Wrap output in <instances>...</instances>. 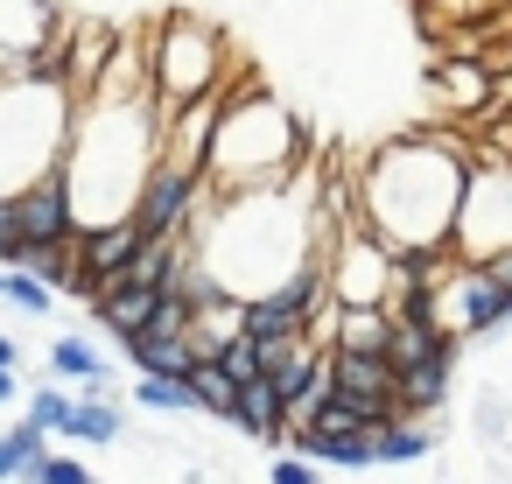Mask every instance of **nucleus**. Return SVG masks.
Wrapping results in <instances>:
<instances>
[{"mask_svg":"<svg viewBox=\"0 0 512 484\" xmlns=\"http://www.w3.org/2000/svg\"><path fill=\"white\" fill-rule=\"evenodd\" d=\"M267 484H323V463L302 456V449H281V456L267 463Z\"/></svg>","mask_w":512,"mask_h":484,"instance_id":"26","label":"nucleus"},{"mask_svg":"<svg viewBox=\"0 0 512 484\" xmlns=\"http://www.w3.org/2000/svg\"><path fill=\"white\" fill-rule=\"evenodd\" d=\"M435 99H442V113H456L463 127L498 99V71L484 64V57H442V71H435Z\"/></svg>","mask_w":512,"mask_h":484,"instance_id":"10","label":"nucleus"},{"mask_svg":"<svg viewBox=\"0 0 512 484\" xmlns=\"http://www.w3.org/2000/svg\"><path fill=\"white\" fill-rule=\"evenodd\" d=\"M449 386H456V344L400 372V414H407V421H421V414H435V407L449 400Z\"/></svg>","mask_w":512,"mask_h":484,"instance_id":"13","label":"nucleus"},{"mask_svg":"<svg viewBox=\"0 0 512 484\" xmlns=\"http://www.w3.org/2000/svg\"><path fill=\"white\" fill-rule=\"evenodd\" d=\"M505 316H512V295H505Z\"/></svg>","mask_w":512,"mask_h":484,"instance_id":"33","label":"nucleus"},{"mask_svg":"<svg viewBox=\"0 0 512 484\" xmlns=\"http://www.w3.org/2000/svg\"><path fill=\"white\" fill-rule=\"evenodd\" d=\"M8 302H15L22 316H50V309H57V281H43V274H29V267H15V274H8Z\"/></svg>","mask_w":512,"mask_h":484,"instance_id":"23","label":"nucleus"},{"mask_svg":"<svg viewBox=\"0 0 512 484\" xmlns=\"http://www.w3.org/2000/svg\"><path fill=\"white\" fill-rule=\"evenodd\" d=\"M218 127H225V92H204V99H190V106H169V127H162V155L204 176Z\"/></svg>","mask_w":512,"mask_h":484,"instance_id":"7","label":"nucleus"},{"mask_svg":"<svg viewBox=\"0 0 512 484\" xmlns=\"http://www.w3.org/2000/svg\"><path fill=\"white\" fill-rule=\"evenodd\" d=\"M120 435H127V414L113 407V393H85L78 414H71V428H64V442H78V449H106Z\"/></svg>","mask_w":512,"mask_h":484,"instance_id":"18","label":"nucleus"},{"mask_svg":"<svg viewBox=\"0 0 512 484\" xmlns=\"http://www.w3.org/2000/svg\"><path fill=\"white\" fill-rule=\"evenodd\" d=\"M309 134L288 106H274L253 78L225 85V127L211 141V162H204V183L211 197H260V190H288L295 162H302Z\"/></svg>","mask_w":512,"mask_h":484,"instance_id":"2","label":"nucleus"},{"mask_svg":"<svg viewBox=\"0 0 512 484\" xmlns=\"http://www.w3.org/2000/svg\"><path fill=\"white\" fill-rule=\"evenodd\" d=\"M8 274H15V267H0V302H8Z\"/></svg>","mask_w":512,"mask_h":484,"instance_id":"32","label":"nucleus"},{"mask_svg":"<svg viewBox=\"0 0 512 484\" xmlns=\"http://www.w3.org/2000/svg\"><path fill=\"white\" fill-rule=\"evenodd\" d=\"M484 267H491V281H498V288H505V295H512V246H505V253H498V260H484Z\"/></svg>","mask_w":512,"mask_h":484,"instance_id":"28","label":"nucleus"},{"mask_svg":"<svg viewBox=\"0 0 512 484\" xmlns=\"http://www.w3.org/2000/svg\"><path fill=\"white\" fill-rule=\"evenodd\" d=\"M155 309H162V288H141V281H106L99 288V302H92V316L127 344V337H141L148 323H155Z\"/></svg>","mask_w":512,"mask_h":484,"instance_id":"11","label":"nucleus"},{"mask_svg":"<svg viewBox=\"0 0 512 484\" xmlns=\"http://www.w3.org/2000/svg\"><path fill=\"white\" fill-rule=\"evenodd\" d=\"M204 204H211V183L197 176V169H183V162H155L148 169V183H141V204H134V218H141V232L148 239H183L197 218H204Z\"/></svg>","mask_w":512,"mask_h":484,"instance_id":"6","label":"nucleus"},{"mask_svg":"<svg viewBox=\"0 0 512 484\" xmlns=\"http://www.w3.org/2000/svg\"><path fill=\"white\" fill-rule=\"evenodd\" d=\"M29 260V232H22V204L0 197V267H22Z\"/></svg>","mask_w":512,"mask_h":484,"instance_id":"24","label":"nucleus"},{"mask_svg":"<svg viewBox=\"0 0 512 484\" xmlns=\"http://www.w3.org/2000/svg\"><path fill=\"white\" fill-rule=\"evenodd\" d=\"M232 428H246V435L274 442V435H288V428H295V407H288V393H281L274 379H253V386L239 393V414H232Z\"/></svg>","mask_w":512,"mask_h":484,"instance_id":"14","label":"nucleus"},{"mask_svg":"<svg viewBox=\"0 0 512 484\" xmlns=\"http://www.w3.org/2000/svg\"><path fill=\"white\" fill-rule=\"evenodd\" d=\"M127 358H134L141 372H162V379H197V365H204L211 351L197 344V330H190V337H155V330H141V337H127Z\"/></svg>","mask_w":512,"mask_h":484,"instance_id":"12","label":"nucleus"},{"mask_svg":"<svg viewBox=\"0 0 512 484\" xmlns=\"http://www.w3.org/2000/svg\"><path fill=\"white\" fill-rule=\"evenodd\" d=\"M393 344V302H344L330 351H386Z\"/></svg>","mask_w":512,"mask_h":484,"instance_id":"16","label":"nucleus"},{"mask_svg":"<svg viewBox=\"0 0 512 484\" xmlns=\"http://www.w3.org/2000/svg\"><path fill=\"white\" fill-rule=\"evenodd\" d=\"M218 365H225V372H232L239 386H253V379H267V344H260L253 330H239V337H232V344L218 351Z\"/></svg>","mask_w":512,"mask_h":484,"instance_id":"22","label":"nucleus"},{"mask_svg":"<svg viewBox=\"0 0 512 484\" xmlns=\"http://www.w3.org/2000/svg\"><path fill=\"white\" fill-rule=\"evenodd\" d=\"M22 484H92V470L78 463V456H64V449H50L36 470H22Z\"/></svg>","mask_w":512,"mask_h":484,"instance_id":"25","label":"nucleus"},{"mask_svg":"<svg viewBox=\"0 0 512 484\" xmlns=\"http://www.w3.org/2000/svg\"><path fill=\"white\" fill-rule=\"evenodd\" d=\"M148 78L162 106H190L204 92H225V36L197 15H169L148 36Z\"/></svg>","mask_w":512,"mask_h":484,"instance_id":"4","label":"nucleus"},{"mask_svg":"<svg viewBox=\"0 0 512 484\" xmlns=\"http://www.w3.org/2000/svg\"><path fill=\"white\" fill-rule=\"evenodd\" d=\"M134 407H141V414H169V421H183V414H204V393H197V379L141 372V379H134Z\"/></svg>","mask_w":512,"mask_h":484,"instance_id":"17","label":"nucleus"},{"mask_svg":"<svg viewBox=\"0 0 512 484\" xmlns=\"http://www.w3.org/2000/svg\"><path fill=\"white\" fill-rule=\"evenodd\" d=\"M85 99L64 78H0V197H22L29 183L71 169Z\"/></svg>","mask_w":512,"mask_h":484,"instance_id":"3","label":"nucleus"},{"mask_svg":"<svg viewBox=\"0 0 512 484\" xmlns=\"http://www.w3.org/2000/svg\"><path fill=\"white\" fill-rule=\"evenodd\" d=\"M8 400H22V379H15V365H0V407Z\"/></svg>","mask_w":512,"mask_h":484,"instance_id":"29","label":"nucleus"},{"mask_svg":"<svg viewBox=\"0 0 512 484\" xmlns=\"http://www.w3.org/2000/svg\"><path fill=\"white\" fill-rule=\"evenodd\" d=\"M0 365H22V344H15L8 330H0Z\"/></svg>","mask_w":512,"mask_h":484,"instance_id":"30","label":"nucleus"},{"mask_svg":"<svg viewBox=\"0 0 512 484\" xmlns=\"http://www.w3.org/2000/svg\"><path fill=\"white\" fill-rule=\"evenodd\" d=\"M498 99H505V106H512V71H498Z\"/></svg>","mask_w":512,"mask_h":484,"instance_id":"31","label":"nucleus"},{"mask_svg":"<svg viewBox=\"0 0 512 484\" xmlns=\"http://www.w3.org/2000/svg\"><path fill=\"white\" fill-rule=\"evenodd\" d=\"M197 393H204V414L232 421V414H239V393H246V386H239V379H232V372H225L218 358H204V365H197Z\"/></svg>","mask_w":512,"mask_h":484,"instance_id":"20","label":"nucleus"},{"mask_svg":"<svg viewBox=\"0 0 512 484\" xmlns=\"http://www.w3.org/2000/svg\"><path fill=\"white\" fill-rule=\"evenodd\" d=\"M148 246V232H141V218H113V225H92V232H78V267L92 274V288H106V281H120L127 274V260Z\"/></svg>","mask_w":512,"mask_h":484,"instance_id":"9","label":"nucleus"},{"mask_svg":"<svg viewBox=\"0 0 512 484\" xmlns=\"http://www.w3.org/2000/svg\"><path fill=\"white\" fill-rule=\"evenodd\" d=\"M477 148H456L449 134H400L365 169V225L386 246H456L463 190H470Z\"/></svg>","mask_w":512,"mask_h":484,"instance_id":"1","label":"nucleus"},{"mask_svg":"<svg viewBox=\"0 0 512 484\" xmlns=\"http://www.w3.org/2000/svg\"><path fill=\"white\" fill-rule=\"evenodd\" d=\"M50 379H78L85 393H113V372H106L99 344H92V337H78V330H64V337L50 344Z\"/></svg>","mask_w":512,"mask_h":484,"instance_id":"15","label":"nucleus"},{"mask_svg":"<svg viewBox=\"0 0 512 484\" xmlns=\"http://www.w3.org/2000/svg\"><path fill=\"white\" fill-rule=\"evenodd\" d=\"M71 414H78V393H64V379H43V386L29 393V421H36V428L64 435V428H71Z\"/></svg>","mask_w":512,"mask_h":484,"instance_id":"21","label":"nucleus"},{"mask_svg":"<svg viewBox=\"0 0 512 484\" xmlns=\"http://www.w3.org/2000/svg\"><path fill=\"white\" fill-rule=\"evenodd\" d=\"M512 246V155L477 148L470 162V190H463V218H456V260H498Z\"/></svg>","mask_w":512,"mask_h":484,"instance_id":"5","label":"nucleus"},{"mask_svg":"<svg viewBox=\"0 0 512 484\" xmlns=\"http://www.w3.org/2000/svg\"><path fill=\"white\" fill-rule=\"evenodd\" d=\"M435 449V428H421V421H393V428H379V470H393V463H421Z\"/></svg>","mask_w":512,"mask_h":484,"instance_id":"19","label":"nucleus"},{"mask_svg":"<svg viewBox=\"0 0 512 484\" xmlns=\"http://www.w3.org/2000/svg\"><path fill=\"white\" fill-rule=\"evenodd\" d=\"M22 232H29V246H71L78 239V204H71V169H57V176H43V183H29L22 197Z\"/></svg>","mask_w":512,"mask_h":484,"instance_id":"8","label":"nucleus"},{"mask_svg":"<svg viewBox=\"0 0 512 484\" xmlns=\"http://www.w3.org/2000/svg\"><path fill=\"white\" fill-rule=\"evenodd\" d=\"M22 470H29V456H22V442H15L8 428H0V484H15Z\"/></svg>","mask_w":512,"mask_h":484,"instance_id":"27","label":"nucleus"}]
</instances>
